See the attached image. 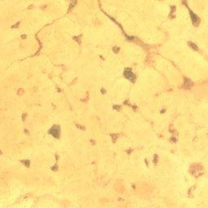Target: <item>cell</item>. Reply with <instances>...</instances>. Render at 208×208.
Listing matches in <instances>:
<instances>
[{
	"label": "cell",
	"mask_w": 208,
	"mask_h": 208,
	"mask_svg": "<svg viewBox=\"0 0 208 208\" xmlns=\"http://www.w3.org/2000/svg\"><path fill=\"white\" fill-rule=\"evenodd\" d=\"M50 133H51V134L54 136L55 137H59V133H60L59 127H58V126H54L51 129H50Z\"/></svg>",
	"instance_id": "1"
},
{
	"label": "cell",
	"mask_w": 208,
	"mask_h": 208,
	"mask_svg": "<svg viewBox=\"0 0 208 208\" xmlns=\"http://www.w3.org/2000/svg\"><path fill=\"white\" fill-rule=\"evenodd\" d=\"M124 76L126 78L128 79H131L133 80V78H134V75H133V73H132L131 71H125V73H124Z\"/></svg>",
	"instance_id": "2"
}]
</instances>
